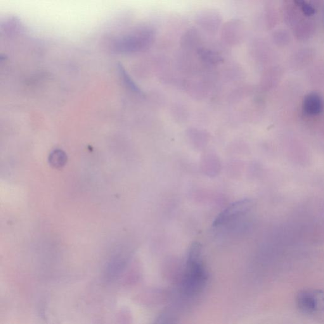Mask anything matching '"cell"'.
Masks as SVG:
<instances>
[{"instance_id":"7a4b0ae2","label":"cell","mask_w":324,"mask_h":324,"mask_svg":"<svg viewBox=\"0 0 324 324\" xmlns=\"http://www.w3.org/2000/svg\"><path fill=\"white\" fill-rule=\"evenodd\" d=\"M253 202L252 200L245 199L238 201L229 205L226 209L221 213L217 218L215 219L214 226H222V225L228 223L232 221V220L238 218L243 214H247L250 211L251 208L252 207Z\"/></svg>"},{"instance_id":"3957f363","label":"cell","mask_w":324,"mask_h":324,"mask_svg":"<svg viewBox=\"0 0 324 324\" xmlns=\"http://www.w3.org/2000/svg\"><path fill=\"white\" fill-rule=\"evenodd\" d=\"M324 101L320 94L316 92L305 96L303 102V110L306 114L316 115L323 112Z\"/></svg>"},{"instance_id":"6da1fadb","label":"cell","mask_w":324,"mask_h":324,"mask_svg":"<svg viewBox=\"0 0 324 324\" xmlns=\"http://www.w3.org/2000/svg\"><path fill=\"white\" fill-rule=\"evenodd\" d=\"M298 309L305 314H314L324 311V292L306 289L300 291L297 296Z\"/></svg>"},{"instance_id":"277c9868","label":"cell","mask_w":324,"mask_h":324,"mask_svg":"<svg viewBox=\"0 0 324 324\" xmlns=\"http://www.w3.org/2000/svg\"><path fill=\"white\" fill-rule=\"evenodd\" d=\"M49 164L55 168H60L64 166L67 162V156L61 150L53 151L49 155Z\"/></svg>"},{"instance_id":"5b68a950","label":"cell","mask_w":324,"mask_h":324,"mask_svg":"<svg viewBox=\"0 0 324 324\" xmlns=\"http://www.w3.org/2000/svg\"><path fill=\"white\" fill-rule=\"evenodd\" d=\"M295 3L298 4V5L301 7L302 11L305 15L307 16H311L313 15L315 12H316V10L311 4L307 3V2L304 1H295Z\"/></svg>"}]
</instances>
